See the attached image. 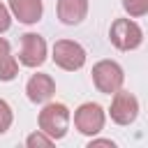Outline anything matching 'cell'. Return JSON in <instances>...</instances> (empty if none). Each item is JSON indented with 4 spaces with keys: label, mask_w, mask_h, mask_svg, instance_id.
<instances>
[{
    "label": "cell",
    "mask_w": 148,
    "mask_h": 148,
    "mask_svg": "<svg viewBox=\"0 0 148 148\" xmlns=\"http://www.w3.org/2000/svg\"><path fill=\"white\" fill-rule=\"evenodd\" d=\"M9 56H12V49H9V42L0 37V62H2L5 58H9Z\"/></svg>",
    "instance_id": "16"
},
{
    "label": "cell",
    "mask_w": 148,
    "mask_h": 148,
    "mask_svg": "<svg viewBox=\"0 0 148 148\" xmlns=\"http://www.w3.org/2000/svg\"><path fill=\"white\" fill-rule=\"evenodd\" d=\"M18 60L25 67H39L46 60V42H44V37L37 35V32H25L21 37Z\"/></svg>",
    "instance_id": "7"
},
{
    "label": "cell",
    "mask_w": 148,
    "mask_h": 148,
    "mask_svg": "<svg viewBox=\"0 0 148 148\" xmlns=\"http://www.w3.org/2000/svg\"><path fill=\"white\" fill-rule=\"evenodd\" d=\"M39 130L46 132L53 141L62 139L69 130V109L65 104H46L39 111Z\"/></svg>",
    "instance_id": "1"
},
{
    "label": "cell",
    "mask_w": 148,
    "mask_h": 148,
    "mask_svg": "<svg viewBox=\"0 0 148 148\" xmlns=\"http://www.w3.org/2000/svg\"><path fill=\"white\" fill-rule=\"evenodd\" d=\"M104 118H106V116H104V109H102L99 104L86 102V104H81V106L76 109V113H74V125H76V130H79L81 134L95 136L97 132H102Z\"/></svg>",
    "instance_id": "5"
},
{
    "label": "cell",
    "mask_w": 148,
    "mask_h": 148,
    "mask_svg": "<svg viewBox=\"0 0 148 148\" xmlns=\"http://www.w3.org/2000/svg\"><path fill=\"white\" fill-rule=\"evenodd\" d=\"M123 81H125L123 67L113 60H99L92 67V83L104 95H116L123 88Z\"/></svg>",
    "instance_id": "2"
},
{
    "label": "cell",
    "mask_w": 148,
    "mask_h": 148,
    "mask_svg": "<svg viewBox=\"0 0 148 148\" xmlns=\"http://www.w3.org/2000/svg\"><path fill=\"white\" fill-rule=\"evenodd\" d=\"M109 39L120 51H132L143 42V30L130 18H116L109 30Z\"/></svg>",
    "instance_id": "3"
},
{
    "label": "cell",
    "mask_w": 148,
    "mask_h": 148,
    "mask_svg": "<svg viewBox=\"0 0 148 148\" xmlns=\"http://www.w3.org/2000/svg\"><path fill=\"white\" fill-rule=\"evenodd\" d=\"M9 9L12 14L21 21V23H37L42 18V0H9Z\"/></svg>",
    "instance_id": "10"
},
{
    "label": "cell",
    "mask_w": 148,
    "mask_h": 148,
    "mask_svg": "<svg viewBox=\"0 0 148 148\" xmlns=\"http://www.w3.org/2000/svg\"><path fill=\"white\" fill-rule=\"evenodd\" d=\"M53 62L60 67V69H67V72H74V69H81L86 65V49L79 44V42H72V39H58L53 44Z\"/></svg>",
    "instance_id": "4"
},
{
    "label": "cell",
    "mask_w": 148,
    "mask_h": 148,
    "mask_svg": "<svg viewBox=\"0 0 148 148\" xmlns=\"http://www.w3.org/2000/svg\"><path fill=\"white\" fill-rule=\"evenodd\" d=\"M109 113H111V120H113V123H118V125H130V123H134L136 116H139V102H136V97H134L132 92L118 90V92L113 95V102H111Z\"/></svg>",
    "instance_id": "6"
},
{
    "label": "cell",
    "mask_w": 148,
    "mask_h": 148,
    "mask_svg": "<svg viewBox=\"0 0 148 148\" xmlns=\"http://www.w3.org/2000/svg\"><path fill=\"white\" fill-rule=\"evenodd\" d=\"M25 143H28L30 148H37V146H39V148H49V146L53 143V139H51L46 132L39 130V132H35V134H30V136L25 139Z\"/></svg>",
    "instance_id": "13"
},
{
    "label": "cell",
    "mask_w": 148,
    "mask_h": 148,
    "mask_svg": "<svg viewBox=\"0 0 148 148\" xmlns=\"http://www.w3.org/2000/svg\"><path fill=\"white\" fill-rule=\"evenodd\" d=\"M16 74H18V62H16V58H14V56L5 58V60L0 62V81H12Z\"/></svg>",
    "instance_id": "11"
},
{
    "label": "cell",
    "mask_w": 148,
    "mask_h": 148,
    "mask_svg": "<svg viewBox=\"0 0 148 148\" xmlns=\"http://www.w3.org/2000/svg\"><path fill=\"white\" fill-rule=\"evenodd\" d=\"M123 9L130 16H143L148 14V0H123Z\"/></svg>",
    "instance_id": "12"
},
{
    "label": "cell",
    "mask_w": 148,
    "mask_h": 148,
    "mask_svg": "<svg viewBox=\"0 0 148 148\" xmlns=\"http://www.w3.org/2000/svg\"><path fill=\"white\" fill-rule=\"evenodd\" d=\"M88 14V0H58V18L65 25H79Z\"/></svg>",
    "instance_id": "9"
},
{
    "label": "cell",
    "mask_w": 148,
    "mask_h": 148,
    "mask_svg": "<svg viewBox=\"0 0 148 148\" xmlns=\"http://www.w3.org/2000/svg\"><path fill=\"white\" fill-rule=\"evenodd\" d=\"M9 25H12V16H9V9H7L5 5H0V32H5Z\"/></svg>",
    "instance_id": "15"
},
{
    "label": "cell",
    "mask_w": 148,
    "mask_h": 148,
    "mask_svg": "<svg viewBox=\"0 0 148 148\" xmlns=\"http://www.w3.org/2000/svg\"><path fill=\"white\" fill-rule=\"evenodd\" d=\"M12 120H14V113H12V106L5 102V99H0V134H5L7 130H9V125H12Z\"/></svg>",
    "instance_id": "14"
},
{
    "label": "cell",
    "mask_w": 148,
    "mask_h": 148,
    "mask_svg": "<svg viewBox=\"0 0 148 148\" xmlns=\"http://www.w3.org/2000/svg\"><path fill=\"white\" fill-rule=\"evenodd\" d=\"M25 92H28V99L35 102V104H44L53 97L56 92V83L49 74H32L25 83Z\"/></svg>",
    "instance_id": "8"
},
{
    "label": "cell",
    "mask_w": 148,
    "mask_h": 148,
    "mask_svg": "<svg viewBox=\"0 0 148 148\" xmlns=\"http://www.w3.org/2000/svg\"><path fill=\"white\" fill-rule=\"evenodd\" d=\"M88 146H90V148H92V146H111V148H113L116 143H113L111 139H92V141H90Z\"/></svg>",
    "instance_id": "17"
}]
</instances>
